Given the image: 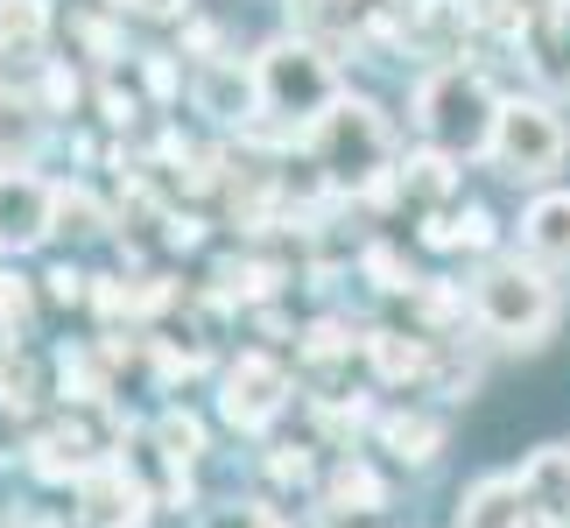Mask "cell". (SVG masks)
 I'll return each instance as SVG.
<instances>
[{"label":"cell","mask_w":570,"mask_h":528,"mask_svg":"<svg viewBox=\"0 0 570 528\" xmlns=\"http://www.w3.org/2000/svg\"><path fill=\"white\" fill-rule=\"evenodd\" d=\"M114 226V212L92 197V184H57V233L63 239H99Z\"/></svg>","instance_id":"17"},{"label":"cell","mask_w":570,"mask_h":528,"mask_svg":"<svg viewBox=\"0 0 570 528\" xmlns=\"http://www.w3.org/2000/svg\"><path fill=\"white\" fill-rule=\"evenodd\" d=\"M36 317H42V290L14 268V261H0V345H29Z\"/></svg>","instance_id":"15"},{"label":"cell","mask_w":570,"mask_h":528,"mask_svg":"<svg viewBox=\"0 0 570 528\" xmlns=\"http://www.w3.org/2000/svg\"><path fill=\"white\" fill-rule=\"evenodd\" d=\"M444 415H430L423 402H409V409H387L381 415V451L394 458V466H409V472H430L436 458H444Z\"/></svg>","instance_id":"13"},{"label":"cell","mask_w":570,"mask_h":528,"mask_svg":"<svg viewBox=\"0 0 570 528\" xmlns=\"http://www.w3.org/2000/svg\"><path fill=\"white\" fill-rule=\"evenodd\" d=\"M148 430H156V444L169 451V466H177V472H197V466L212 458V437H205V423H197L190 409H177V402L148 415Z\"/></svg>","instance_id":"16"},{"label":"cell","mask_w":570,"mask_h":528,"mask_svg":"<svg viewBox=\"0 0 570 528\" xmlns=\"http://www.w3.org/2000/svg\"><path fill=\"white\" fill-rule=\"evenodd\" d=\"M508 233H514V254H529L535 268L570 275V184H542V190H529Z\"/></svg>","instance_id":"9"},{"label":"cell","mask_w":570,"mask_h":528,"mask_svg":"<svg viewBox=\"0 0 570 528\" xmlns=\"http://www.w3.org/2000/svg\"><path fill=\"white\" fill-rule=\"evenodd\" d=\"M42 239H57V176L29 169H0V261L36 254Z\"/></svg>","instance_id":"7"},{"label":"cell","mask_w":570,"mask_h":528,"mask_svg":"<svg viewBox=\"0 0 570 528\" xmlns=\"http://www.w3.org/2000/svg\"><path fill=\"white\" fill-rule=\"evenodd\" d=\"M500 85L487 63L472 57H451V63H430V71H415L409 85V127L415 141L436 148V156L451 163H487V141H493V120H500Z\"/></svg>","instance_id":"4"},{"label":"cell","mask_w":570,"mask_h":528,"mask_svg":"<svg viewBox=\"0 0 570 528\" xmlns=\"http://www.w3.org/2000/svg\"><path fill=\"white\" fill-rule=\"evenodd\" d=\"M184 92L190 106L205 114L212 127H254L261 120V92H254V57H205L184 71Z\"/></svg>","instance_id":"8"},{"label":"cell","mask_w":570,"mask_h":528,"mask_svg":"<svg viewBox=\"0 0 570 528\" xmlns=\"http://www.w3.org/2000/svg\"><path fill=\"white\" fill-rule=\"evenodd\" d=\"M465 317H472V332L493 339L500 352H542L563 324V275L535 268V261L514 254V247H500L487 261H472Z\"/></svg>","instance_id":"2"},{"label":"cell","mask_w":570,"mask_h":528,"mask_svg":"<svg viewBox=\"0 0 570 528\" xmlns=\"http://www.w3.org/2000/svg\"><path fill=\"white\" fill-rule=\"evenodd\" d=\"M50 106L29 78H0V169H29L50 141Z\"/></svg>","instance_id":"11"},{"label":"cell","mask_w":570,"mask_h":528,"mask_svg":"<svg viewBox=\"0 0 570 528\" xmlns=\"http://www.w3.org/2000/svg\"><path fill=\"white\" fill-rule=\"evenodd\" d=\"M570 163V114L557 92H508L487 141V169L508 176L521 190L557 184V169Z\"/></svg>","instance_id":"5"},{"label":"cell","mask_w":570,"mask_h":528,"mask_svg":"<svg viewBox=\"0 0 570 528\" xmlns=\"http://www.w3.org/2000/svg\"><path fill=\"white\" fill-rule=\"evenodd\" d=\"M205 528H282L268 500H218V508H205Z\"/></svg>","instance_id":"18"},{"label":"cell","mask_w":570,"mask_h":528,"mask_svg":"<svg viewBox=\"0 0 570 528\" xmlns=\"http://www.w3.org/2000/svg\"><path fill=\"white\" fill-rule=\"evenodd\" d=\"M289 402H296V373L282 366L268 345H247L218 366V415H226V430L268 437L282 415H289Z\"/></svg>","instance_id":"6"},{"label":"cell","mask_w":570,"mask_h":528,"mask_svg":"<svg viewBox=\"0 0 570 528\" xmlns=\"http://www.w3.org/2000/svg\"><path fill=\"white\" fill-rule=\"evenodd\" d=\"M451 528H550V521H542V508L529 500L521 472H479L472 487H458Z\"/></svg>","instance_id":"10"},{"label":"cell","mask_w":570,"mask_h":528,"mask_svg":"<svg viewBox=\"0 0 570 528\" xmlns=\"http://www.w3.org/2000/svg\"><path fill=\"white\" fill-rule=\"evenodd\" d=\"M303 163L317 169V184L332 197H360V205H374L387 197L394 169H402V135H394V114L374 99V92H353L345 85L332 114H317V127L296 141Z\"/></svg>","instance_id":"1"},{"label":"cell","mask_w":570,"mask_h":528,"mask_svg":"<svg viewBox=\"0 0 570 528\" xmlns=\"http://www.w3.org/2000/svg\"><path fill=\"white\" fill-rule=\"evenodd\" d=\"M521 487H529V500L542 508V521L550 528H570V444H535L521 451Z\"/></svg>","instance_id":"14"},{"label":"cell","mask_w":570,"mask_h":528,"mask_svg":"<svg viewBox=\"0 0 570 528\" xmlns=\"http://www.w3.org/2000/svg\"><path fill=\"white\" fill-rule=\"evenodd\" d=\"M458 8H472V0H458Z\"/></svg>","instance_id":"20"},{"label":"cell","mask_w":570,"mask_h":528,"mask_svg":"<svg viewBox=\"0 0 570 528\" xmlns=\"http://www.w3.org/2000/svg\"><path fill=\"white\" fill-rule=\"evenodd\" d=\"M254 92H261V135L296 148L303 135L317 127V114H332L338 92H345V71H338V50L303 29H282L254 50Z\"/></svg>","instance_id":"3"},{"label":"cell","mask_w":570,"mask_h":528,"mask_svg":"<svg viewBox=\"0 0 570 528\" xmlns=\"http://www.w3.org/2000/svg\"><path fill=\"white\" fill-rule=\"evenodd\" d=\"M106 8L127 14V21H190L197 0H106Z\"/></svg>","instance_id":"19"},{"label":"cell","mask_w":570,"mask_h":528,"mask_svg":"<svg viewBox=\"0 0 570 528\" xmlns=\"http://www.w3.org/2000/svg\"><path fill=\"white\" fill-rule=\"evenodd\" d=\"M57 42V0H0V78L42 71Z\"/></svg>","instance_id":"12"}]
</instances>
